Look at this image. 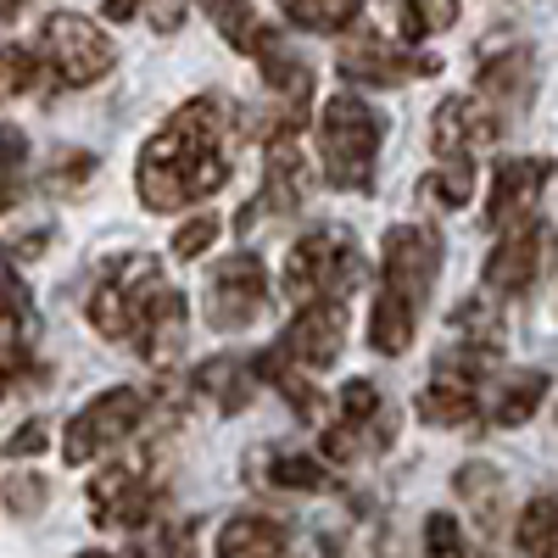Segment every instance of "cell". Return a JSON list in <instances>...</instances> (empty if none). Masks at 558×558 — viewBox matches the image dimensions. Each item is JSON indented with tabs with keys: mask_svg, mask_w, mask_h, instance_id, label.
I'll list each match as a JSON object with an SVG mask.
<instances>
[{
	"mask_svg": "<svg viewBox=\"0 0 558 558\" xmlns=\"http://www.w3.org/2000/svg\"><path fill=\"white\" fill-rule=\"evenodd\" d=\"M229 179V101L223 96H196L184 101L140 151L134 184L140 202L151 213H179L196 207L202 196L223 191Z\"/></svg>",
	"mask_w": 558,
	"mask_h": 558,
	"instance_id": "cell-1",
	"label": "cell"
},
{
	"mask_svg": "<svg viewBox=\"0 0 558 558\" xmlns=\"http://www.w3.org/2000/svg\"><path fill=\"white\" fill-rule=\"evenodd\" d=\"M436 274H441V235L425 223H397L380 246V296H375V318H368V347L386 357H402L413 347L418 313L436 291Z\"/></svg>",
	"mask_w": 558,
	"mask_h": 558,
	"instance_id": "cell-2",
	"label": "cell"
},
{
	"mask_svg": "<svg viewBox=\"0 0 558 558\" xmlns=\"http://www.w3.org/2000/svg\"><path fill=\"white\" fill-rule=\"evenodd\" d=\"M380 112L363 96H330L318 112V157L330 173L336 191H368L375 184V162H380Z\"/></svg>",
	"mask_w": 558,
	"mask_h": 558,
	"instance_id": "cell-3",
	"label": "cell"
},
{
	"mask_svg": "<svg viewBox=\"0 0 558 558\" xmlns=\"http://www.w3.org/2000/svg\"><path fill=\"white\" fill-rule=\"evenodd\" d=\"M363 279V257L341 229H307L286 257V291L307 307V302H341Z\"/></svg>",
	"mask_w": 558,
	"mask_h": 558,
	"instance_id": "cell-4",
	"label": "cell"
},
{
	"mask_svg": "<svg viewBox=\"0 0 558 558\" xmlns=\"http://www.w3.org/2000/svg\"><path fill=\"white\" fill-rule=\"evenodd\" d=\"M162 286H168V279H162L157 257H146V252L118 257V263L101 274V286L89 291V324H96V336H107V341H134L140 318H146V307H151V296H157Z\"/></svg>",
	"mask_w": 558,
	"mask_h": 558,
	"instance_id": "cell-5",
	"label": "cell"
},
{
	"mask_svg": "<svg viewBox=\"0 0 558 558\" xmlns=\"http://www.w3.org/2000/svg\"><path fill=\"white\" fill-rule=\"evenodd\" d=\"M140 425H146V391H134V386L101 391L96 402H84V408L68 418L62 458H68V463H89V458L123 447Z\"/></svg>",
	"mask_w": 558,
	"mask_h": 558,
	"instance_id": "cell-6",
	"label": "cell"
},
{
	"mask_svg": "<svg viewBox=\"0 0 558 558\" xmlns=\"http://www.w3.org/2000/svg\"><path fill=\"white\" fill-rule=\"evenodd\" d=\"M39 57H45V68H51V78L68 84V89H84V84H96V78L112 73V45H107V34L89 23V17H78V12L45 17Z\"/></svg>",
	"mask_w": 558,
	"mask_h": 558,
	"instance_id": "cell-7",
	"label": "cell"
},
{
	"mask_svg": "<svg viewBox=\"0 0 558 558\" xmlns=\"http://www.w3.org/2000/svg\"><path fill=\"white\" fill-rule=\"evenodd\" d=\"M162 508V486L151 481V463L146 458H129V463H112L89 481V520L101 531H140L151 525Z\"/></svg>",
	"mask_w": 558,
	"mask_h": 558,
	"instance_id": "cell-8",
	"label": "cell"
},
{
	"mask_svg": "<svg viewBox=\"0 0 558 558\" xmlns=\"http://www.w3.org/2000/svg\"><path fill=\"white\" fill-rule=\"evenodd\" d=\"M268 307V274L252 252H235L223 257L213 274H207V291H202V313L213 330H246L257 324Z\"/></svg>",
	"mask_w": 558,
	"mask_h": 558,
	"instance_id": "cell-9",
	"label": "cell"
},
{
	"mask_svg": "<svg viewBox=\"0 0 558 558\" xmlns=\"http://www.w3.org/2000/svg\"><path fill=\"white\" fill-rule=\"evenodd\" d=\"M391 413H386V397L368 386V380H347L341 386V418L324 430V452L336 463L357 458V452H380L391 447Z\"/></svg>",
	"mask_w": 558,
	"mask_h": 558,
	"instance_id": "cell-10",
	"label": "cell"
},
{
	"mask_svg": "<svg viewBox=\"0 0 558 558\" xmlns=\"http://www.w3.org/2000/svg\"><path fill=\"white\" fill-rule=\"evenodd\" d=\"M553 229L542 218H520L514 229H502V241L486 257V291L492 296H525L536 286V274L547 268Z\"/></svg>",
	"mask_w": 558,
	"mask_h": 558,
	"instance_id": "cell-11",
	"label": "cell"
},
{
	"mask_svg": "<svg viewBox=\"0 0 558 558\" xmlns=\"http://www.w3.org/2000/svg\"><path fill=\"white\" fill-rule=\"evenodd\" d=\"M336 68L347 84H375V89H391V84H408V78H430L441 73L436 57H413V51H397L380 34H357L352 45L336 51Z\"/></svg>",
	"mask_w": 558,
	"mask_h": 558,
	"instance_id": "cell-12",
	"label": "cell"
},
{
	"mask_svg": "<svg viewBox=\"0 0 558 558\" xmlns=\"http://www.w3.org/2000/svg\"><path fill=\"white\" fill-rule=\"evenodd\" d=\"M475 96L497 118L525 112L531 96H536V57H531V45H502V51H486L481 73H475Z\"/></svg>",
	"mask_w": 558,
	"mask_h": 558,
	"instance_id": "cell-13",
	"label": "cell"
},
{
	"mask_svg": "<svg viewBox=\"0 0 558 558\" xmlns=\"http://www.w3.org/2000/svg\"><path fill=\"white\" fill-rule=\"evenodd\" d=\"M347 347V313L341 302H307L296 318H291V330L286 341H279V352H286L296 368H330Z\"/></svg>",
	"mask_w": 558,
	"mask_h": 558,
	"instance_id": "cell-14",
	"label": "cell"
},
{
	"mask_svg": "<svg viewBox=\"0 0 558 558\" xmlns=\"http://www.w3.org/2000/svg\"><path fill=\"white\" fill-rule=\"evenodd\" d=\"M497 112L481 96H447L430 118V146L436 157H475V146H492L497 140Z\"/></svg>",
	"mask_w": 558,
	"mask_h": 558,
	"instance_id": "cell-15",
	"label": "cell"
},
{
	"mask_svg": "<svg viewBox=\"0 0 558 558\" xmlns=\"http://www.w3.org/2000/svg\"><path fill=\"white\" fill-rule=\"evenodd\" d=\"M547 179H553V162L547 157H508V162H497L492 196H486V223L492 229H514L536 207Z\"/></svg>",
	"mask_w": 558,
	"mask_h": 558,
	"instance_id": "cell-16",
	"label": "cell"
},
{
	"mask_svg": "<svg viewBox=\"0 0 558 558\" xmlns=\"http://www.w3.org/2000/svg\"><path fill=\"white\" fill-rule=\"evenodd\" d=\"M307 202V162L296 151V140L291 134H279L274 146H268V173H263V196L252 207H241V229L257 218V213H296Z\"/></svg>",
	"mask_w": 558,
	"mask_h": 558,
	"instance_id": "cell-17",
	"label": "cell"
},
{
	"mask_svg": "<svg viewBox=\"0 0 558 558\" xmlns=\"http://www.w3.org/2000/svg\"><path fill=\"white\" fill-rule=\"evenodd\" d=\"M184 296L173 291V286H162L157 296H151V307H146V318H140V330H134V352L146 357L151 368H168L179 352H184Z\"/></svg>",
	"mask_w": 558,
	"mask_h": 558,
	"instance_id": "cell-18",
	"label": "cell"
},
{
	"mask_svg": "<svg viewBox=\"0 0 558 558\" xmlns=\"http://www.w3.org/2000/svg\"><path fill=\"white\" fill-rule=\"evenodd\" d=\"M28 336H34V296L17 274L0 268V368L17 380L28 368Z\"/></svg>",
	"mask_w": 558,
	"mask_h": 558,
	"instance_id": "cell-19",
	"label": "cell"
},
{
	"mask_svg": "<svg viewBox=\"0 0 558 558\" xmlns=\"http://www.w3.org/2000/svg\"><path fill=\"white\" fill-rule=\"evenodd\" d=\"M257 357L246 363V357H207L202 368H196V391L218 408V413H241L252 397H257Z\"/></svg>",
	"mask_w": 558,
	"mask_h": 558,
	"instance_id": "cell-20",
	"label": "cell"
},
{
	"mask_svg": "<svg viewBox=\"0 0 558 558\" xmlns=\"http://www.w3.org/2000/svg\"><path fill=\"white\" fill-rule=\"evenodd\" d=\"M218 558H291V531L268 514H235L218 531Z\"/></svg>",
	"mask_w": 558,
	"mask_h": 558,
	"instance_id": "cell-21",
	"label": "cell"
},
{
	"mask_svg": "<svg viewBox=\"0 0 558 558\" xmlns=\"http://www.w3.org/2000/svg\"><path fill=\"white\" fill-rule=\"evenodd\" d=\"M542 397H547V375H542V368H520V375H508L497 386V397H492V425H502V430L525 425V418L542 408Z\"/></svg>",
	"mask_w": 558,
	"mask_h": 558,
	"instance_id": "cell-22",
	"label": "cell"
},
{
	"mask_svg": "<svg viewBox=\"0 0 558 558\" xmlns=\"http://www.w3.org/2000/svg\"><path fill=\"white\" fill-rule=\"evenodd\" d=\"M452 486L470 497L481 531H502V475L492 470V463H463V470L452 475Z\"/></svg>",
	"mask_w": 558,
	"mask_h": 558,
	"instance_id": "cell-23",
	"label": "cell"
},
{
	"mask_svg": "<svg viewBox=\"0 0 558 558\" xmlns=\"http://www.w3.org/2000/svg\"><path fill=\"white\" fill-rule=\"evenodd\" d=\"M514 542L525 558H558V497H531L525 502V514L514 525Z\"/></svg>",
	"mask_w": 558,
	"mask_h": 558,
	"instance_id": "cell-24",
	"label": "cell"
},
{
	"mask_svg": "<svg viewBox=\"0 0 558 558\" xmlns=\"http://www.w3.org/2000/svg\"><path fill=\"white\" fill-rule=\"evenodd\" d=\"M279 12H286V23H296L307 34H341L357 23L363 0H279Z\"/></svg>",
	"mask_w": 558,
	"mask_h": 558,
	"instance_id": "cell-25",
	"label": "cell"
},
{
	"mask_svg": "<svg viewBox=\"0 0 558 558\" xmlns=\"http://www.w3.org/2000/svg\"><path fill=\"white\" fill-rule=\"evenodd\" d=\"M202 7H207V17H213V28L229 39V45H235V51L241 57H252L257 51V45H263V23H257V12H252V0H202Z\"/></svg>",
	"mask_w": 558,
	"mask_h": 558,
	"instance_id": "cell-26",
	"label": "cell"
},
{
	"mask_svg": "<svg viewBox=\"0 0 558 558\" xmlns=\"http://www.w3.org/2000/svg\"><path fill=\"white\" fill-rule=\"evenodd\" d=\"M257 375L279 391V397H286V402H296V413L307 418V425H313V418H318V408H324V397L296 375V368L286 363V352H257Z\"/></svg>",
	"mask_w": 558,
	"mask_h": 558,
	"instance_id": "cell-27",
	"label": "cell"
},
{
	"mask_svg": "<svg viewBox=\"0 0 558 558\" xmlns=\"http://www.w3.org/2000/svg\"><path fill=\"white\" fill-rule=\"evenodd\" d=\"M263 481L279 486V492H324L330 486V470H324L318 458H307V452H268Z\"/></svg>",
	"mask_w": 558,
	"mask_h": 558,
	"instance_id": "cell-28",
	"label": "cell"
},
{
	"mask_svg": "<svg viewBox=\"0 0 558 558\" xmlns=\"http://www.w3.org/2000/svg\"><path fill=\"white\" fill-rule=\"evenodd\" d=\"M458 23V0H397L402 39H436Z\"/></svg>",
	"mask_w": 558,
	"mask_h": 558,
	"instance_id": "cell-29",
	"label": "cell"
},
{
	"mask_svg": "<svg viewBox=\"0 0 558 558\" xmlns=\"http://www.w3.org/2000/svg\"><path fill=\"white\" fill-rule=\"evenodd\" d=\"M425 191H430L441 207H470V191H475V157H441L436 173L425 179Z\"/></svg>",
	"mask_w": 558,
	"mask_h": 558,
	"instance_id": "cell-30",
	"label": "cell"
},
{
	"mask_svg": "<svg viewBox=\"0 0 558 558\" xmlns=\"http://www.w3.org/2000/svg\"><path fill=\"white\" fill-rule=\"evenodd\" d=\"M452 336H458L463 347H481V352L497 357V347H502V324L492 318L486 302H458V307H452Z\"/></svg>",
	"mask_w": 558,
	"mask_h": 558,
	"instance_id": "cell-31",
	"label": "cell"
},
{
	"mask_svg": "<svg viewBox=\"0 0 558 558\" xmlns=\"http://www.w3.org/2000/svg\"><path fill=\"white\" fill-rule=\"evenodd\" d=\"M23 168H28V140H23V129L0 123V213L17 207V196H23Z\"/></svg>",
	"mask_w": 558,
	"mask_h": 558,
	"instance_id": "cell-32",
	"label": "cell"
},
{
	"mask_svg": "<svg viewBox=\"0 0 558 558\" xmlns=\"http://www.w3.org/2000/svg\"><path fill=\"white\" fill-rule=\"evenodd\" d=\"M129 558H196V525H191V520L157 525V536H146Z\"/></svg>",
	"mask_w": 558,
	"mask_h": 558,
	"instance_id": "cell-33",
	"label": "cell"
},
{
	"mask_svg": "<svg viewBox=\"0 0 558 558\" xmlns=\"http://www.w3.org/2000/svg\"><path fill=\"white\" fill-rule=\"evenodd\" d=\"M39 51H23V45H0V89L7 96H23V89L39 78Z\"/></svg>",
	"mask_w": 558,
	"mask_h": 558,
	"instance_id": "cell-34",
	"label": "cell"
},
{
	"mask_svg": "<svg viewBox=\"0 0 558 558\" xmlns=\"http://www.w3.org/2000/svg\"><path fill=\"white\" fill-rule=\"evenodd\" d=\"M0 497H7V508L12 514H23V520H34L39 508H45V497H51V486H45L34 470H23V475H7V486H0Z\"/></svg>",
	"mask_w": 558,
	"mask_h": 558,
	"instance_id": "cell-35",
	"label": "cell"
},
{
	"mask_svg": "<svg viewBox=\"0 0 558 558\" xmlns=\"http://www.w3.org/2000/svg\"><path fill=\"white\" fill-rule=\"evenodd\" d=\"M425 558H470V542H463L452 514H430L425 520Z\"/></svg>",
	"mask_w": 558,
	"mask_h": 558,
	"instance_id": "cell-36",
	"label": "cell"
},
{
	"mask_svg": "<svg viewBox=\"0 0 558 558\" xmlns=\"http://www.w3.org/2000/svg\"><path fill=\"white\" fill-rule=\"evenodd\" d=\"M89 173H96V157H89V151H73V157H57V168H51V179H45V191H51V196H78Z\"/></svg>",
	"mask_w": 558,
	"mask_h": 558,
	"instance_id": "cell-37",
	"label": "cell"
},
{
	"mask_svg": "<svg viewBox=\"0 0 558 558\" xmlns=\"http://www.w3.org/2000/svg\"><path fill=\"white\" fill-rule=\"evenodd\" d=\"M218 229H223V223H218L213 213L191 218V223H184L179 235H173V257H184V263H196V257H202V252H207V246L218 241Z\"/></svg>",
	"mask_w": 558,
	"mask_h": 558,
	"instance_id": "cell-38",
	"label": "cell"
},
{
	"mask_svg": "<svg viewBox=\"0 0 558 558\" xmlns=\"http://www.w3.org/2000/svg\"><path fill=\"white\" fill-rule=\"evenodd\" d=\"M45 447V425H39V418H28V425L23 430H12V441H7V452L12 458H34Z\"/></svg>",
	"mask_w": 558,
	"mask_h": 558,
	"instance_id": "cell-39",
	"label": "cell"
},
{
	"mask_svg": "<svg viewBox=\"0 0 558 558\" xmlns=\"http://www.w3.org/2000/svg\"><path fill=\"white\" fill-rule=\"evenodd\" d=\"M140 7H146V0H107V17H112V23H123V17H134Z\"/></svg>",
	"mask_w": 558,
	"mask_h": 558,
	"instance_id": "cell-40",
	"label": "cell"
},
{
	"mask_svg": "<svg viewBox=\"0 0 558 558\" xmlns=\"http://www.w3.org/2000/svg\"><path fill=\"white\" fill-rule=\"evenodd\" d=\"M28 7V0H0V28H7V23H17V12Z\"/></svg>",
	"mask_w": 558,
	"mask_h": 558,
	"instance_id": "cell-41",
	"label": "cell"
},
{
	"mask_svg": "<svg viewBox=\"0 0 558 558\" xmlns=\"http://www.w3.org/2000/svg\"><path fill=\"white\" fill-rule=\"evenodd\" d=\"M78 558H107V553H78Z\"/></svg>",
	"mask_w": 558,
	"mask_h": 558,
	"instance_id": "cell-42",
	"label": "cell"
}]
</instances>
